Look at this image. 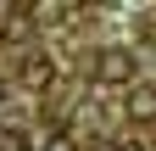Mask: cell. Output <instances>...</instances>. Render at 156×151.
I'll return each instance as SVG.
<instances>
[{
  "label": "cell",
  "mask_w": 156,
  "mask_h": 151,
  "mask_svg": "<svg viewBox=\"0 0 156 151\" xmlns=\"http://www.w3.org/2000/svg\"><path fill=\"white\" fill-rule=\"evenodd\" d=\"M134 73H140V56H134L128 45H106V50H95V62H89V79L106 84V90L134 84Z\"/></svg>",
  "instance_id": "1"
},
{
  "label": "cell",
  "mask_w": 156,
  "mask_h": 151,
  "mask_svg": "<svg viewBox=\"0 0 156 151\" xmlns=\"http://www.w3.org/2000/svg\"><path fill=\"white\" fill-rule=\"evenodd\" d=\"M23 84H28V90H45V84H56V62H45L39 50H28V56H23Z\"/></svg>",
  "instance_id": "2"
},
{
  "label": "cell",
  "mask_w": 156,
  "mask_h": 151,
  "mask_svg": "<svg viewBox=\"0 0 156 151\" xmlns=\"http://www.w3.org/2000/svg\"><path fill=\"white\" fill-rule=\"evenodd\" d=\"M128 118H134V123H156V84L128 90Z\"/></svg>",
  "instance_id": "3"
},
{
  "label": "cell",
  "mask_w": 156,
  "mask_h": 151,
  "mask_svg": "<svg viewBox=\"0 0 156 151\" xmlns=\"http://www.w3.org/2000/svg\"><path fill=\"white\" fill-rule=\"evenodd\" d=\"M34 23L39 28H62L67 23V6H62V0H34Z\"/></svg>",
  "instance_id": "4"
},
{
  "label": "cell",
  "mask_w": 156,
  "mask_h": 151,
  "mask_svg": "<svg viewBox=\"0 0 156 151\" xmlns=\"http://www.w3.org/2000/svg\"><path fill=\"white\" fill-rule=\"evenodd\" d=\"M45 151H78V145H73V140H67V134H56V140H50V145H45Z\"/></svg>",
  "instance_id": "5"
},
{
  "label": "cell",
  "mask_w": 156,
  "mask_h": 151,
  "mask_svg": "<svg viewBox=\"0 0 156 151\" xmlns=\"http://www.w3.org/2000/svg\"><path fill=\"white\" fill-rule=\"evenodd\" d=\"M117 151H156V145H151V140H123Z\"/></svg>",
  "instance_id": "6"
},
{
  "label": "cell",
  "mask_w": 156,
  "mask_h": 151,
  "mask_svg": "<svg viewBox=\"0 0 156 151\" xmlns=\"http://www.w3.org/2000/svg\"><path fill=\"white\" fill-rule=\"evenodd\" d=\"M11 6H17V0H0V17H11Z\"/></svg>",
  "instance_id": "7"
},
{
  "label": "cell",
  "mask_w": 156,
  "mask_h": 151,
  "mask_svg": "<svg viewBox=\"0 0 156 151\" xmlns=\"http://www.w3.org/2000/svg\"><path fill=\"white\" fill-rule=\"evenodd\" d=\"M0 95H6V84H0Z\"/></svg>",
  "instance_id": "8"
}]
</instances>
